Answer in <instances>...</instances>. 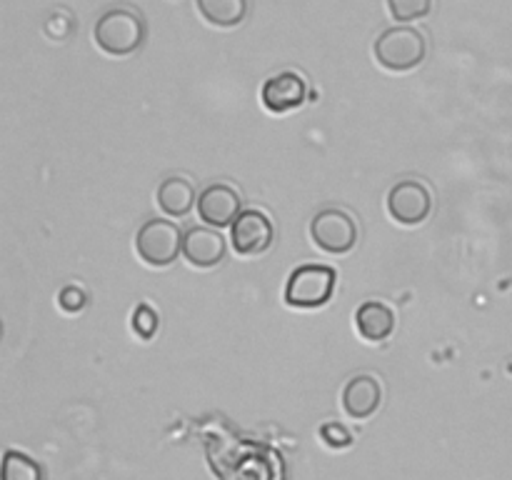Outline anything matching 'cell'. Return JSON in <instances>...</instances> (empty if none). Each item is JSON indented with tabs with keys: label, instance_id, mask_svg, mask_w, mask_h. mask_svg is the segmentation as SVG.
Wrapping results in <instances>:
<instances>
[{
	"label": "cell",
	"instance_id": "obj_5",
	"mask_svg": "<svg viewBox=\"0 0 512 480\" xmlns=\"http://www.w3.org/2000/svg\"><path fill=\"white\" fill-rule=\"evenodd\" d=\"M310 238L323 253L345 255L358 243V225L345 210L325 208L310 223Z\"/></svg>",
	"mask_w": 512,
	"mask_h": 480
},
{
	"label": "cell",
	"instance_id": "obj_13",
	"mask_svg": "<svg viewBox=\"0 0 512 480\" xmlns=\"http://www.w3.org/2000/svg\"><path fill=\"white\" fill-rule=\"evenodd\" d=\"M155 203H158L160 213H165L168 218H185L193 205H198V198H195V188L190 180L170 175L155 190Z\"/></svg>",
	"mask_w": 512,
	"mask_h": 480
},
{
	"label": "cell",
	"instance_id": "obj_14",
	"mask_svg": "<svg viewBox=\"0 0 512 480\" xmlns=\"http://www.w3.org/2000/svg\"><path fill=\"white\" fill-rule=\"evenodd\" d=\"M205 23L215 28H235L248 15V0H195Z\"/></svg>",
	"mask_w": 512,
	"mask_h": 480
},
{
	"label": "cell",
	"instance_id": "obj_17",
	"mask_svg": "<svg viewBox=\"0 0 512 480\" xmlns=\"http://www.w3.org/2000/svg\"><path fill=\"white\" fill-rule=\"evenodd\" d=\"M73 25V15H70L68 8H55L53 13L45 18L43 33L48 35L50 40H55V43H63V40L73 33Z\"/></svg>",
	"mask_w": 512,
	"mask_h": 480
},
{
	"label": "cell",
	"instance_id": "obj_4",
	"mask_svg": "<svg viewBox=\"0 0 512 480\" xmlns=\"http://www.w3.org/2000/svg\"><path fill=\"white\" fill-rule=\"evenodd\" d=\"M183 235L173 220H148L135 233V253L150 268H168L183 253Z\"/></svg>",
	"mask_w": 512,
	"mask_h": 480
},
{
	"label": "cell",
	"instance_id": "obj_3",
	"mask_svg": "<svg viewBox=\"0 0 512 480\" xmlns=\"http://www.w3.org/2000/svg\"><path fill=\"white\" fill-rule=\"evenodd\" d=\"M338 273L330 265L305 263L290 273L285 283V303L298 310L323 308L335 293Z\"/></svg>",
	"mask_w": 512,
	"mask_h": 480
},
{
	"label": "cell",
	"instance_id": "obj_2",
	"mask_svg": "<svg viewBox=\"0 0 512 480\" xmlns=\"http://www.w3.org/2000/svg\"><path fill=\"white\" fill-rule=\"evenodd\" d=\"M375 60L390 73H408L418 68L428 53V43L420 30L410 25H395V28L383 30L373 45Z\"/></svg>",
	"mask_w": 512,
	"mask_h": 480
},
{
	"label": "cell",
	"instance_id": "obj_11",
	"mask_svg": "<svg viewBox=\"0 0 512 480\" xmlns=\"http://www.w3.org/2000/svg\"><path fill=\"white\" fill-rule=\"evenodd\" d=\"M183 258L185 263L198 270L215 268L225 258V238L215 228H195L185 230L183 235Z\"/></svg>",
	"mask_w": 512,
	"mask_h": 480
},
{
	"label": "cell",
	"instance_id": "obj_10",
	"mask_svg": "<svg viewBox=\"0 0 512 480\" xmlns=\"http://www.w3.org/2000/svg\"><path fill=\"white\" fill-rule=\"evenodd\" d=\"M340 403H343L345 415L350 420L373 418L380 410V405H383V385H380V380L375 375H355V378H350L345 383Z\"/></svg>",
	"mask_w": 512,
	"mask_h": 480
},
{
	"label": "cell",
	"instance_id": "obj_15",
	"mask_svg": "<svg viewBox=\"0 0 512 480\" xmlns=\"http://www.w3.org/2000/svg\"><path fill=\"white\" fill-rule=\"evenodd\" d=\"M0 480H43V468L20 450H5Z\"/></svg>",
	"mask_w": 512,
	"mask_h": 480
},
{
	"label": "cell",
	"instance_id": "obj_9",
	"mask_svg": "<svg viewBox=\"0 0 512 480\" xmlns=\"http://www.w3.org/2000/svg\"><path fill=\"white\" fill-rule=\"evenodd\" d=\"M240 213H243L240 210V195L230 185L213 183L198 195V215L208 228L223 230L228 225L233 228Z\"/></svg>",
	"mask_w": 512,
	"mask_h": 480
},
{
	"label": "cell",
	"instance_id": "obj_8",
	"mask_svg": "<svg viewBox=\"0 0 512 480\" xmlns=\"http://www.w3.org/2000/svg\"><path fill=\"white\" fill-rule=\"evenodd\" d=\"M260 100L270 113H290L308 100V83H305L303 75L283 70V73L270 75L265 80L263 88H260Z\"/></svg>",
	"mask_w": 512,
	"mask_h": 480
},
{
	"label": "cell",
	"instance_id": "obj_12",
	"mask_svg": "<svg viewBox=\"0 0 512 480\" xmlns=\"http://www.w3.org/2000/svg\"><path fill=\"white\" fill-rule=\"evenodd\" d=\"M355 330L368 343H383L395 330V313L380 300H368L355 310Z\"/></svg>",
	"mask_w": 512,
	"mask_h": 480
},
{
	"label": "cell",
	"instance_id": "obj_6",
	"mask_svg": "<svg viewBox=\"0 0 512 480\" xmlns=\"http://www.w3.org/2000/svg\"><path fill=\"white\" fill-rule=\"evenodd\" d=\"M433 210V195L420 180H400L388 193V213L395 223L413 225L425 223Z\"/></svg>",
	"mask_w": 512,
	"mask_h": 480
},
{
	"label": "cell",
	"instance_id": "obj_1",
	"mask_svg": "<svg viewBox=\"0 0 512 480\" xmlns=\"http://www.w3.org/2000/svg\"><path fill=\"white\" fill-rule=\"evenodd\" d=\"M93 40L105 55L125 58L140 50L145 43V20L143 15L128 5L105 10L93 28Z\"/></svg>",
	"mask_w": 512,
	"mask_h": 480
},
{
	"label": "cell",
	"instance_id": "obj_20",
	"mask_svg": "<svg viewBox=\"0 0 512 480\" xmlns=\"http://www.w3.org/2000/svg\"><path fill=\"white\" fill-rule=\"evenodd\" d=\"M85 303H88V295L78 285H65L58 293V305L65 313H78V310L85 308Z\"/></svg>",
	"mask_w": 512,
	"mask_h": 480
},
{
	"label": "cell",
	"instance_id": "obj_19",
	"mask_svg": "<svg viewBox=\"0 0 512 480\" xmlns=\"http://www.w3.org/2000/svg\"><path fill=\"white\" fill-rule=\"evenodd\" d=\"M320 440L333 450H345L353 445V433L340 423H325L320 425Z\"/></svg>",
	"mask_w": 512,
	"mask_h": 480
},
{
	"label": "cell",
	"instance_id": "obj_16",
	"mask_svg": "<svg viewBox=\"0 0 512 480\" xmlns=\"http://www.w3.org/2000/svg\"><path fill=\"white\" fill-rule=\"evenodd\" d=\"M388 10L398 23H410L430 15L433 0H388Z\"/></svg>",
	"mask_w": 512,
	"mask_h": 480
},
{
	"label": "cell",
	"instance_id": "obj_7",
	"mask_svg": "<svg viewBox=\"0 0 512 480\" xmlns=\"http://www.w3.org/2000/svg\"><path fill=\"white\" fill-rule=\"evenodd\" d=\"M275 228L270 223L268 215L263 210H243L238 215V220L230 228V243H233V250L238 255H245V258H253V255H263L265 250L273 245Z\"/></svg>",
	"mask_w": 512,
	"mask_h": 480
},
{
	"label": "cell",
	"instance_id": "obj_18",
	"mask_svg": "<svg viewBox=\"0 0 512 480\" xmlns=\"http://www.w3.org/2000/svg\"><path fill=\"white\" fill-rule=\"evenodd\" d=\"M130 328H133V333L138 335L140 340H150L158 333V315H155V310L150 308V305H138V308L133 310Z\"/></svg>",
	"mask_w": 512,
	"mask_h": 480
}]
</instances>
